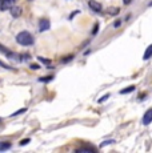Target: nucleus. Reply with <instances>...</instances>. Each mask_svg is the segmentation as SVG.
I'll use <instances>...</instances> for the list:
<instances>
[{"instance_id": "f8f14e48", "label": "nucleus", "mask_w": 152, "mask_h": 153, "mask_svg": "<svg viewBox=\"0 0 152 153\" xmlns=\"http://www.w3.org/2000/svg\"><path fill=\"white\" fill-rule=\"evenodd\" d=\"M0 52H1V53H4V55H8L11 51H10V49H7V48H5L4 45H1V44H0Z\"/></svg>"}, {"instance_id": "ddd939ff", "label": "nucleus", "mask_w": 152, "mask_h": 153, "mask_svg": "<svg viewBox=\"0 0 152 153\" xmlns=\"http://www.w3.org/2000/svg\"><path fill=\"white\" fill-rule=\"evenodd\" d=\"M25 111H27V109H25V108H22V109H19V111H17V112H15V113H12V114H11V117H15V116H19V114L24 113V112H25Z\"/></svg>"}, {"instance_id": "4468645a", "label": "nucleus", "mask_w": 152, "mask_h": 153, "mask_svg": "<svg viewBox=\"0 0 152 153\" xmlns=\"http://www.w3.org/2000/svg\"><path fill=\"white\" fill-rule=\"evenodd\" d=\"M110 96H111V95H110V93H106V95H104V96H101V97H100V99H99V100H98V101H99V102H104V101H106V100H107V99H110Z\"/></svg>"}, {"instance_id": "9d476101", "label": "nucleus", "mask_w": 152, "mask_h": 153, "mask_svg": "<svg viewBox=\"0 0 152 153\" xmlns=\"http://www.w3.org/2000/svg\"><path fill=\"white\" fill-rule=\"evenodd\" d=\"M10 146H11V144L10 143H4V144H1L0 145V151H7V149H10Z\"/></svg>"}, {"instance_id": "4be33fe9", "label": "nucleus", "mask_w": 152, "mask_h": 153, "mask_svg": "<svg viewBox=\"0 0 152 153\" xmlns=\"http://www.w3.org/2000/svg\"><path fill=\"white\" fill-rule=\"evenodd\" d=\"M71 59H72V56H68V57H67V59H63V63H66V61H69V60H71Z\"/></svg>"}, {"instance_id": "2eb2a0df", "label": "nucleus", "mask_w": 152, "mask_h": 153, "mask_svg": "<svg viewBox=\"0 0 152 153\" xmlns=\"http://www.w3.org/2000/svg\"><path fill=\"white\" fill-rule=\"evenodd\" d=\"M0 67H1V68H5V69H12L11 68L10 65H8V64H5V63H3L1 60H0Z\"/></svg>"}, {"instance_id": "f257e3e1", "label": "nucleus", "mask_w": 152, "mask_h": 153, "mask_svg": "<svg viewBox=\"0 0 152 153\" xmlns=\"http://www.w3.org/2000/svg\"><path fill=\"white\" fill-rule=\"evenodd\" d=\"M16 42L20 44V45H31L34 44V37L30 32L27 31H23V32H19L16 36Z\"/></svg>"}, {"instance_id": "6ab92c4d", "label": "nucleus", "mask_w": 152, "mask_h": 153, "mask_svg": "<svg viewBox=\"0 0 152 153\" xmlns=\"http://www.w3.org/2000/svg\"><path fill=\"white\" fill-rule=\"evenodd\" d=\"M120 24H121V20H116V22L113 23V27H115V28H119V27H120Z\"/></svg>"}, {"instance_id": "aec40b11", "label": "nucleus", "mask_w": 152, "mask_h": 153, "mask_svg": "<svg viewBox=\"0 0 152 153\" xmlns=\"http://www.w3.org/2000/svg\"><path fill=\"white\" fill-rule=\"evenodd\" d=\"M112 143H115L113 140H110V141H104L103 144H101V146H104V145H108V144H112Z\"/></svg>"}, {"instance_id": "f03ea898", "label": "nucleus", "mask_w": 152, "mask_h": 153, "mask_svg": "<svg viewBox=\"0 0 152 153\" xmlns=\"http://www.w3.org/2000/svg\"><path fill=\"white\" fill-rule=\"evenodd\" d=\"M15 0H0V11H7L13 5Z\"/></svg>"}, {"instance_id": "423d86ee", "label": "nucleus", "mask_w": 152, "mask_h": 153, "mask_svg": "<svg viewBox=\"0 0 152 153\" xmlns=\"http://www.w3.org/2000/svg\"><path fill=\"white\" fill-rule=\"evenodd\" d=\"M11 10V15H12V17H19L20 15H22V8L20 7H16V5H12V7L10 8Z\"/></svg>"}, {"instance_id": "39448f33", "label": "nucleus", "mask_w": 152, "mask_h": 153, "mask_svg": "<svg viewBox=\"0 0 152 153\" xmlns=\"http://www.w3.org/2000/svg\"><path fill=\"white\" fill-rule=\"evenodd\" d=\"M152 121V109H148L143 116V124L144 125H150Z\"/></svg>"}, {"instance_id": "0eeeda50", "label": "nucleus", "mask_w": 152, "mask_h": 153, "mask_svg": "<svg viewBox=\"0 0 152 153\" xmlns=\"http://www.w3.org/2000/svg\"><path fill=\"white\" fill-rule=\"evenodd\" d=\"M96 149L95 148H91V146H83V148H79L76 149L77 153H88V152H95Z\"/></svg>"}, {"instance_id": "7ed1b4c3", "label": "nucleus", "mask_w": 152, "mask_h": 153, "mask_svg": "<svg viewBox=\"0 0 152 153\" xmlns=\"http://www.w3.org/2000/svg\"><path fill=\"white\" fill-rule=\"evenodd\" d=\"M88 5L92 11H95V12H100V11L103 10L101 4L99 1H96V0H88Z\"/></svg>"}, {"instance_id": "6e6552de", "label": "nucleus", "mask_w": 152, "mask_h": 153, "mask_svg": "<svg viewBox=\"0 0 152 153\" xmlns=\"http://www.w3.org/2000/svg\"><path fill=\"white\" fill-rule=\"evenodd\" d=\"M132 91H135V85H130V87L124 88L123 91H120V93L121 95H127V93H131Z\"/></svg>"}, {"instance_id": "9b49d317", "label": "nucleus", "mask_w": 152, "mask_h": 153, "mask_svg": "<svg viewBox=\"0 0 152 153\" xmlns=\"http://www.w3.org/2000/svg\"><path fill=\"white\" fill-rule=\"evenodd\" d=\"M52 79H54V76H47V77H40L39 80L42 81V83H48V81H51Z\"/></svg>"}, {"instance_id": "1a4fd4ad", "label": "nucleus", "mask_w": 152, "mask_h": 153, "mask_svg": "<svg viewBox=\"0 0 152 153\" xmlns=\"http://www.w3.org/2000/svg\"><path fill=\"white\" fill-rule=\"evenodd\" d=\"M151 53H152V45H148L147 51H145V53H144V60H148V59L151 57Z\"/></svg>"}, {"instance_id": "a211bd4d", "label": "nucleus", "mask_w": 152, "mask_h": 153, "mask_svg": "<svg viewBox=\"0 0 152 153\" xmlns=\"http://www.w3.org/2000/svg\"><path fill=\"white\" fill-rule=\"evenodd\" d=\"M40 68V65L39 64H31V69H34V71H37Z\"/></svg>"}, {"instance_id": "412c9836", "label": "nucleus", "mask_w": 152, "mask_h": 153, "mask_svg": "<svg viewBox=\"0 0 152 153\" xmlns=\"http://www.w3.org/2000/svg\"><path fill=\"white\" fill-rule=\"evenodd\" d=\"M131 1H132V0H123V3H124V4H125V5L131 4Z\"/></svg>"}, {"instance_id": "dca6fc26", "label": "nucleus", "mask_w": 152, "mask_h": 153, "mask_svg": "<svg viewBox=\"0 0 152 153\" xmlns=\"http://www.w3.org/2000/svg\"><path fill=\"white\" fill-rule=\"evenodd\" d=\"M37 59H39V61H42V63H44V64H49V63H51V61H49V60H47V59L42 57V56H39V57H37Z\"/></svg>"}, {"instance_id": "f3484780", "label": "nucleus", "mask_w": 152, "mask_h": 153, "mask_svg": "<svg viewBox=\"0 0 152 153\" xmlns=\"http://www.w3.org/2000/svg\"><path fill=\"white\" fill-rule=\"evenodd\" d=\"M30 141H31L30 139H25V140H22V141H20V145H22V146H23V145H27V144H28V143H30Z\"/></svg>"}, {"instance_id": "20e7f679", "label": "nucleus", "mask_w": 152, "mask_h": 153, "mask_svg": "<svg viewBox=\"0 0 152 153\" xmlns=\"http://www.w3.org/2000/svg\"><path fill=\"white\" fill-rule=\"evenodd\" d=\"M49 27H51V23H49L48 19H40V22H39V31L40 32L47 31V29H49Z\"/></svg>"}]
</instances>
